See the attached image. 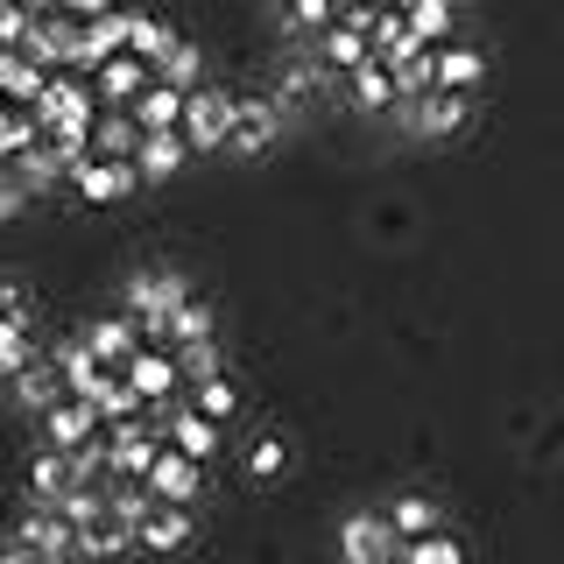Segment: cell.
Here are the masks:
<instances>
[{"instance_id": "cell-28", "label": "cell", "mask_w": 564, "mask_h": 564, "mask_svg": "<svg viewBox=\"0 0 564 564\" xmlns=\"http://www.w3.org/2000/svg\"><path fill=\"white\" fill-rule=\"evenodd\" d=\"M205 332H219V317H212V304H205L198 290H191L184 304H176L163 325H155V339H163V346H184V339H205Z\"/></svg>"}, {"instance_id": "cell-26", "label": "cell", "mask_w": 564, "mask_h": 564, "mask_svg": "<svg viewBox=\"0 0 564 564\" xmlns=\"http://www.w3.org/2000/svg\"><path fill=\"white\" fill-rule=\"evenodd\" d=\"M395 557L402 564H466V536H452V529L437 522V529H423V536H402Z\"/></svg>"}, {"instance_id": "cell-17", "label": "cell", "mask_w": 564, "mask_h": 564, "mask_svg": "<svg viewBox=\"0 0 564 564\" xmlns=\"http://www.w3.org/2000/svg\"><path fill=\"white\" fill-rule=\"evenodd\" d=\"M311 57L325 64L332 78H346L352 64H367V57H375V43H367V29H360V22H346V14H332V22L317 29V50H311Z\"/></svg>"}, {"instance_id": "cell-22", "label": "cell", "mask_w": 564, "mask_h": 564, "mask_svg": "<svg viewBox=\"0 0 564 564\" xmlns=\"http://www.w3.org/2000/svg\"><path fill=\"white\" fill-rule=\"evenodd\" d=\"M57 375H64V395H93V388L113 375V367H106L85 339H64V346H57Z\"/></svg>"}, {"instance_id": "cell-3", "label": "cell", "mask_w": 564, "mask_h": 564, "mask_svg": "<svg viewBox=\"0 0 564 564\" xmlns=\"http://www.w3.org/2000/svg\"><path fill=\"white\" fill-rule=\"evenodd\" d=\"M184 296H191V282H184V275H163V269H141V275L120 282V311H128L134 325L149 332V339H155V325H163V317L184 304Z\"/></svg>"}, {"instance_id": "cell-14", "label": "cell", "mask_w": 564, "mask_h": 564, "mask_svg": "<svg viewBox=\"0 0 564 564\" xmlns=\"http://www.w3.org/2000/svg\"><path fill=\"white\" fill-rule=\"evenodd\" d=\"M128 22H134V8H106V14H85L78 22V50H70V70H93L99 57H113V50H128Z\"/></svg>"}, {"instance_id": "cell-42", "label": "cell", "mask_w": 564, "mask_h": 564, "mask_svg": "<svg viewBox=\"0 0 564 564\" xmlns=\"http://www.w3.org/2000/svg\"><path fill=\"white\" fill-rule=\"evenodd\" d=\"M57 8H64V14H78V22H85V14H106L113 0H57Z\"/></svg>"}, {"instance_id": "cell-31", "label": "cell", "mask_w": 564, "mask_h": 564, "mask_svg": "<svg viewBox=\"0 0 564 564\" xmlns=\"http://www.w3.org/2000/svg\"><path fill=\"white\" fill-rule=\"evenodd\" d=\"M402 22L423 43H445V35H458V0H402Z\"/></svg>"}, {"instance_id": "cell-13", "label": "cell", "mask_w": 564, "mask_h": 564, "mask_svg": "<svg viewBox=\"0 0 564 564\" xmlns=\"http://www.w3.org/2000/svg\"><path fill=\"white\" fill-rule=\"evenodd\" d=\"M120 375H128L149 402H170V395H184V381H176V352L163 339H141L128 360H120Z\"/></svg>"}, {"instance_id": "cell-40", "label": "cell", "mask_w": 564, "mask_h": 564, "mask_svg": "<svg viewBox=\"0 0 564 564\" xmlns=\"http://www.w3.org/2000/svg\"><path fill=\"white\" fill-rule=\"evenodd\" d=\"M14 212H29V184L14 163H0V219H14Z\"/></svg>"}, {"instance_id": "cell-32", "label": "cell", "mask_w": 564, "mask_h": 564, "mask_svg": "<svg viewBox=\"0 0 564 564\" xmlns=\"http://www.w3.org/2000/svg\"><path fill=\"white\" fill-rule=\"evenodd\" d=\"M64 487H70V452L43 445V452L29 458V501H57Z\"/></svg>"}, {"instance_id": "cell-11", "label": "cell", "mask_w": 564, "mask_h": 564, "mask_svg": "<svg viewBox=\"0 0 564 564\" xmlns=\"http://www.w3.org/2000/svg\"><path fill=\"white\" fill-rule=\"evenodd\" d=\"M431 85H445V93H480V85H487V50L458 43V35L431 43Z\"/></svg>"}, {"instance_id": "cell-18", "label": "cell", "mask_w": 564, "mask_h": 564, "mask_svg": "<svg viewBox=\"0 0 564 564\" xmlns=\"http://www.w3.org/2000/svg\"><path fill=\"white\" fill-rule=\"evenodd\" d=\"M346 99L360 106V113H395L402 85H395V70H388V57H367V64H352V70H346Z\"/></svg>"}, {"instance_id": "cell-37", "label": "cell", "mask_w": 564, "mask_h": 564, "mask_svg": "<svg viewBox=\"0 0 564 564\" xmlns=\"http://www.w3.org/2000/svg\"><path fill=\"white\" fill-rule=\"evenodd\" d=\"M176 43V35H170V22H163V14H134V22H128V50H134V57H163V50Z\"/></svg>"}, {"instance_id": "cell-15", "label": "cell", "mask_w": 564, "mask_h": 564, "mask_svg": "<svg viewBox=\"0 0 564 564\" xmlns=\"http://www.w3.org/2000/svg\"><path fill=\"white\" fill-rule=\"evenodd\" d=\"M22 50L35 64H70V50H78V14H64V8H35L29 14V35H22Z\"/></svg>"}, {"instance_id": "cell-1", "label": "cell", "mask_w": 564, "mask_h": 564, "mask_svg": "<svg viewBox=\"0 0 564 564\" xmlns=\"http://www.w3.org/2000/svg\"><path fill=\"white\" fill-rule=\"evenodd\" d=\"M395 128L410 141H458L473 128V93H445V85L410 93V99H395Z\"/></svg>"}, {"instance_id": "cell-30", "label": "cell", "mask_w": 564, "mask_h": 564, "mask_svg": "<svg viewBox=\"0 0 564 564\" xmlns=\"http://www.w3.org/2000/svg\"><path fill=\"white\" fill-rule=\"evenodd\" d=\"M85 402H93V410H99V423H120V416L149 410V395H141V388H134L128 375H120V367H113V375H106V381H99V388H93V395H85Z\"/></svg>"}, {"instance_id": "cell-19", "label": "cell", "mask_w": 564, "mask_h": 564, "mask_svg": "<svg viewBox=\"0 0 564 564\" xmlns=\"http://www.w3.org/2000/svg\"><path fill=\"white\" fill-rule=\"evenodd\" d=\"M8 388H14V402H22L29 416H43L50 402L64 395V375H57V352H35V360H29V367H22V375H14Z\"/></svg>"}, {"instance_id": "cell-45", "label": "cell", "mask_w": 564, "mask_h": 564, "mask_svg": "<svg viewBox=\"0 0 564 564\" xmlns=\"http://www.w3.org/2000/svg\"><path fill=\"white\" fill-rule=\"evenodd\" d=\"M0 113H8V99H0Z\"/></svg>"}, {"instance_id": "cell-7", "label": "cell", "mask_w": 564, "mask_h": 564, "mask_svg": "<svg viewBox=\"0 0 564 564\" xmlns=\"http://www.w3.org/2000/svg\"><path fill=\"white\" fill-rule=\"evenodd\" d=\"M134 543L141 551H184V543H198V516H191V501H141L134 516Z\"/></svg>"}, {"instance_id": "cell-9", "label": "cell", "mask_w": 564, "mask_h": 564, "mask_svg": "<svg viewBox=\"0 0 564 564\" xmlns=\"http://www.w3.org/2000/svg\"><path fill=\"white\" fill-rule=\"evenodd\" d=\"M85 78H93V99H99V106H134V93L155 78V64L134 57V50H113V57H99Z\"/></svg>"}, {"instance_id": "cell-43", "label": "cell", "mask_w": 564, "mask_h": 564, "mask_svg": "<svg viewBox=\"0 0 564 564\" xmlns=\"http://www.w3.org/2000/svg\"><path fill=\"white\" fill-rule=\"evenodd\" d=\"M29 8H57V0H29Z\"/></svg>"}, {"instance_id": "cell-12", "label": "cell", "mask_w": 564, "mask_h": 564, "mask_svg": "<svg viewBox=\"0 0 564 564\" xmlns=\"http://www.w3.org/2000/svg\"><path fill=\"white\" fill-rule=\"evenodd\" d=\"M134 170H141V184H170V176H184V170H191V141H184V128H141V141H134Z\"/></svg>"}, {"instance_id": "cell-41", "label": "cell", "mask_w": 564, "mask_h": 564, "mask_svg": "<svg viewBox=\"0 0 564 564\" xmlns=\"http://www.w3.org/2000/svg\"><path fill=\"white\" fill-rule=\"evenodd\" d=\"M0 317H35V304H29V290L14 275H0Z\"/></svg>"}, {"instance_id": "cell-38", "label": "cell", "mask_w": 564, "mask_h": 564, "mask_svg": "<svg viewBox=\"0 0 564 564\" xmlns=\"http://www.w3.org/2000/svg\"><path fill=\"white\" fill-rule=\"evenodd\" d=\"M332 14H339V0H282V22L304 29V35H317V29L332 22Z\"/></svg>"}, {"instance_id": "cell-36", "label": "cell", "mask_w": 564, "mask_h": 564, "mask_svg": "<svg viewBox=\"0 0 564 564\" xmlns=\"http://www.w3.org/2000/svg\"><path fill=\"white\" fill-rule=\"evenodd\" d=\"M35 134H43V120H35L29 106H8V113H0V163H14Z\"/></svg>"}, {"instance_id": "cell-8", "label": "cell", "mask_w": 564, "mask_h": 564, "mask_svg": "<svg viewBox=\"0 0 564 564\" xmlns=\"http://www.w3.org/2000/svg\"><path fill=\"white\" fill-rule=\"evenodd\" d=\"M141 487H149L155 501H198V494H205V458L176 452L170 437H163V452L149 458V473H141Z\"/></svg>"}, {"instance_id": "cell-34", "label": "cell", "mask_w": 564, "mask_h": 564, "mask_svg": "<svg viewBox=\"0 0 564 564\" xmlns=\"http://www.w3.org/2000/svg\"><path fill=\"white\" fill-rule=\"evenodd\" d=\"M170 352H176V381H205V375H219V367H226L219 332H205V339H184V346H170Z\"/></svg>"}, {"instance_id": "cell-33", "label": "cell", "mask_w": 564, "mask_h": 564, "mask_svg": "<svg viewBox=\"0 0 564 564\" xmlns=\"http://www.w3.org/2000/svg\"><path fill=\"white\" fill-rule=\"evenodd\" d=\"M155 78H163V85H184V93H191V85H205V50L176 35L163 57H155Z\"/></svg>"}, {"instance_id": "cell-35", "label": "cell", "mask_w": 564, "mask_h": 564, "mask_svg": "<svg viewBox=\"0 0 564 564\" xmlns=\"http://www.w3.org/2000/svg\"><path fill=\"white\" fill-rule=\"evenodd\" d=\"M240 473H247V480H261V487L282 480V473H290V445H282L275 431H269V437H254V445L240 452Z\"/></svg>"}, {"instance_id": "cell-29", "label": "cell", "mask_w": 564, "mask_h": 564, "mask_svg": "<svg viewBox=\"0 0 564 564\" xmlns=\"http://www.w3.org/2000/svg\"><path fill=\"white\" fill-rule=\"evenodd\" d=\"M184 402L191 410H205V416H219V423H234L240 416V388H234V375H205V381H184Z\"/></svg>"}, {"instance_id": "cell-44", "label": "cell", "mask_w": 564, "mask_h": 564, "mask_svg": "<svg viewBox=\"0 0 564 564\" xmlns=\"http://www.w3.org/2000/svg\"><path fill=\"white\" fill-rule=\"evenodd\" d=\"M339 8H360V0H339Z\"/></svg>"}, {"instance_id": "cell-24", "label": "cell", "mask_w": 564, "mask_h": 564, "mask_svg": "<svg viewBox=\"0 0 564 564\" xmlns=\"http://www.w3.org/2000/svg\"><path fill=\"white\" fill-rule=\"evenodd\" d=\"M381 516H388V529H395V543H402V536H423V529L445 522V501H437V494H395Z\"/></svg>"}, {"instance_id": "cell-39", "label": "cell", "mask_w": 564, "mask_h": 564, "mask_svg": "<svg viewBox=\"0 0 564 564\" xmlns=\"http://www.w3.org/2000/svg\"><path fill=\"white\" fill-rule=\"evenodd\" d=\"M29 0H0V50H22V35H29Z\"/></svg>"}, {"instance_id": "cell-23", "label": "cell", "mask_w": 564, "mask_h": 564, "mask_svg": "<svg viewBox=\"0 0 564 564\" xmlns=\"http://www.w3.org/2000/svg\"><path fill=\"white\" fill-rule=\"evenodd\" d=\"M184 85H163V78H149V85H141V93H134V106H128V113L141 120V128H176V120H184Z\"/></svg>"}, {"instance_id": "cell-20", "label": "cell", "mask_w": 564, "mask_h": 564, "mask_svg": "<svg viewBox=\"0 0 564 564\" xmlns=\"http://www.w3.org/2000/svg\"><path fill=\"white\" fill-rule=\"evenodd\" d=\"M50 85V64H35L29 50H0V99L8 106H35Z\"/></svg>"}, {"instance_id": "cell-25", "label": "cell", "mask_w": 564, "mask_h": 564, "mask_svg": "<svg viewBox=\"0 0 564 564\" xmlns=\"http://www.w3.org/2000/svg\"><path fill=\"white\" fill-rule=\"evenodd\" d=\"M141 339H149V332H141V325H134V317H128V311H113V317H99V325H93V332H85V346H93V352H99V360H106V367H120V360H128V352H134Z\"/></svg>"}, {"instance_id": "cell-21", "label": "cell", "mask_w": 564, "mask_h": 564, "mask_svg": "<svg viewBox=\"0 0 564 564\" xmlns=\"http://www.w3.org/2000/svg\"><path fill=\"white\" fill-rule=\"evenodd\" d=\"M14 170H22V184H29V198H43V191H57L64 176H70V163L57 155V141L50 134H35L22 155H14Z\"/></svg>"}, {"instance_id": "cell-4", "label": "cell", "mask_w": 564, "mask_h": 564, "mask_svg": "<svg viewBox=\"0 0 564 564\" xmlns=\"http://www.w3.org/2000/svg\"><path fill=\"white\" fill-rule=\"evenodd\" d=\"M282 120H290V106H282V99H234V128H226V155H240V163L269 155L275 141H282Z\"/></svg>"}, {"instance_id": "cell-5", "label": "cell", "mask_w": 564, "mask_h": 564, "mask_svg": "<svg viewBox=\"0 0 564 564\" xmlns=\"http://www.w3.org/2000/svg\"><path fill=\"white\" fill-rule=\"evenodd\" d=\"M155 416H163V437H170V445H176V452H191V458H205V466H212V458H219V452H226V423H219V416H205V410H191V402H184V395H170V402H155Z\"/></svg>"}, {"instance_id": "cell-46", "label": "cell", "mask_w": 564, "mask_h": 564, "mask_svg": "<svg viewBox=\"0 0 564 564\" xmlns=\"http://www.w3.org/2000/svg\"><path fill=\"white\" fill-rule=\"evenodd\" d=\"M388 8H402V0H388Z\"/></svg>"}, {"instance_id": "cell-6", "label": "cell", "mask_w": 564, "mask_h": 564, "mask_svg": "<svg viewBox=\"0 0 564 564\" xmlns=\"http://www.w3.org/2000/svg\"><path fill=\"white\" fill-rule=\"evenodd\" d=\"M184 141H191V155H205V149H226V128H234V93H219V85H191V99H184Z\"/></svg>"}, {"instance_id": "cell-2", "label": "cell", "mask_w": 564, "mask_h": 564, "mask_svg": "<svg viewBox=\"0 0 564 564\" xmlns=\"http://www.w3.org/2000/svg\"><path fill=\"white\" fill-rule=\"evenodd\" d=\"M64 184L78 191L85 205H120V198L141 191V170H134V155H78Z\"/></svg>"}, {"instance_id": "cell-16", "label": "cell", "mask_w": 564, "mask_h": 564, "mask_svg": "<svg viewBox=\"0 0 564 564\" xmlns=\"http://www.w3.org/2000/svg\"><path fill=\"white\" fill-rule=\"evenodd\" d=\"M339 551L352 564H395V529H388L381 508H360V516H346V529H339Z\"/></svg>"}, {"instance_id": "cell-27", "label": "cell", "mask_w": 564, "mask_h": 564, "mask_svg": "<svg viewBox=\"0 0 564 564\" xmlns=\"http://www.w3.org/2000/svg\"><path fill=\"white\" fill-rule=\"evenodd\" d=\"M35 352H43V339H35V317H0V388L22 375Z\"/></svg>"}, {"instance_id": "cell-10", "label": "cell", "mask_w": 564, "mask_h": 564, "mask_svg": "<svg viewBox=\"0 0 564 564\" xmlns=\"http://www.w3.org/2000/svg\"><path fill=\"white\" fill-rule=\"evenodd\" d=\"M35 423H43V445H57V452H78V445H93V437L106 431L99 410H93L85 395H57V402H50V410L35 416Z\"/></svg>"}]
</instances>
